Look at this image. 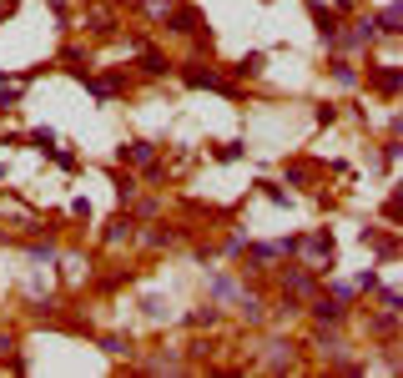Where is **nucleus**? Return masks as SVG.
I'll list each match as a JSON object with an SVG mask.
<instances>
[{
  "label": "nucleus",
  "instance_id": "obj_13",
  "mask_svg": "<svg viewBox=\"0 0 403 378\" xmlns=\"http://www.w3.org/2000/svg\"><path fill=\"white\" fill-rule=\"evenodd\" d=\"M31 257H36V262H55L61 252H55V242H36V247H31Z\"/></svg>",
  "mask_w": 403,
  "mask_h": 378
},
{
  "label": "nucleus",
  "instance_id": "obj_15",
  "mask_svg": "<svg viewBox=\"0 0 403 378\" xmlns=\"http://www.w3.org/2000/svg\"><path fill=\"white\" fill-rule=\"evenodd\" d=\"M122 237H131V217L127 222H111V232H106V242H122Z\"/></svg>",
  "mask_w": 403,
  "mask_h": 378
},
{
  "label": "nucleus",
  "instance_id": "obj_12",
  "mask_svg": "<svg viewBox=\"0 0 403 378\" xmlns=\"http://www.w3.org/2000/svg\"><path fill=\"white\" fill-rule=\"evenodd\" d=\"M232 71H237V76H257V71H262V56H257V50H252V56H242V61H237Z\"/></svg>",
  "mask_w": 403,
  "mask_h": 378
},
{
  "label": "nucleus",
  "instance_id": "obj_8",
  "mask_svg": "<svg viewBox=\"0 0 403 378\" xmlns=\"http://www.w3.org/2000/svg\"><path fill=\"white\" fill-rule=\"evenodd\" d=\"M308 247H313V257H318V262H323V257L333 262V237H328V232H313V237H308Z\"/></svg>",
  "mask_w": 403,
  "mask_h": 378
},
{
  "label": "nucleus",
  "instance_id": "obj_10",
  "mask_svg": "<svg viewBox=\"0 0 403 378\" xmlns=\"http://www.w3.org/2000/svg\"><path fill=\"white\" fill-rule=\"evenodd\" d=\"M378 31L383 36H398V6H393V0L383 6V16H378Z\"/></svg>",
  "mask_w": 403,
  "mask_h": 378
},
{
  "label": "nucleus",
  "instance_id": "obj_3",
  "mask_svg": "<svg viewBox=\"0 0 403 378\" xmlns=\"http://www.w3.org/2000/svg\"><path fill=\"white\" fill-rule=\"evenodd\" d=\"M166 26L177 31V36H202V16H197V11H177Z\"/></svg>",
  "mask_w": 403,
  "mask_h": 378
},
{
  "label": "nucleus",
  "instance_id": "obj_17",
  "mask_svg": "<svg viewBox=\"0 0 403 378\" xmlns=\"http://www.w3.org/2000/svg\"><path fill=\"white\" fill-rule=\"evenodd\" d=\"M16 101H21V91H0V112H11Z\"/></svg>",
  "mask_w": 403,
  "mask_h": 378
},
{
  "label": "nucleus",
  "instance_id": "obj_1",
  "mask_svg": "<svg viewBox=\"0 0 403 378\" xmlns=\"http://www.w3.org/2000/svg\"><path fill=\"white\" fill-rule=\"evenodd\" d=\"M187 86H207V91H222V96H237L232 86H227L212 66H202V61H192V66H187Z\"/></svg>",
  "mask_w": 403,
  "mask_h": 378
},
{
  "label": "nucleus",
  "instance_id": "obj_2",
  "mask_svg": "<svg viewBox=\"0 0 403 378\" xmlns=\"http://www.w3.org/2000/svg\"><path fill=\"white\" fill-rule=\"evenodd\" d=\"M122 161H127V167H151V161H156V146H151V141H131V146H122Z\"/></svg>",
  "mask_w": 403,
  "mask_h": 378
},
{
  "label": "nucleus",
  "instance_id": "obj_18",
  "mask_svg": "<svg viewBox=\"0 0 403 378\" xmlns=\"http://www.w3.org/2000/svg\"><path fill=\"white\" fill-rule=\"evenodd\" d=\"M50 6H55V11H61V0H50Z\"/></svg>",
  "mask_w": 403,
  "mask_h": 378
},
{
  "label": "nucleus",
  "instance_id": "obj_16",
  "mask_svg": "<svg viewBox=\"0 0 403 378\" xmlns=\"http://www.w3.org/2000/svg\"><path fill=\"white\" fill-rule=\"evenodd\" d=\"M31 141H36V146H41V151H55V136H50V131H36V136H31Z\"/></svg>",
  "mask_w": 403,
  "mask_h": 378
},
{
  "label": "nucleus",
  "instance_id": "obj_5",
  "mask_svg": "<svg viewBox=\"0 0 403 378\" xmlns=\"http://www.w3.org/2000/svg\"><path fill=\"white\" fill-rule=\"evenodd\" d=\"M313 21H318L323 40H328V45H338V16H333V11H323V6H313Z\"/></svg>",
  "mask_w": 403,
  "mask_h": 378
},
{
  "label": "nucleus",
  "instance_id": "obj_11",
  "mask_svg": "<svg viewBox=\"0 0 403 378\" xmlns=\"http://www.w3.org/2000/svg\"><path fill=\"white\" fill-rule=\"evenodd\" d=\"M333 81H338V86H358V71H353L348 61H333Z\"/></svg>",
  "mask_w": 403,
  "mask_h": 378
},
{
  "label": "nucleus",
  "instance_id": "obj_9",
  "mask_svg": "<svg viewBox=\"0 0 403 378\" xmlns=\"http://www.w3.org/2000/svg\"><path fill=\"white\" fill-rule=\"evenodd\" d=\"M141 71L146 76H161L166 71V56H161V50H141Z\"/></svg>",
  "mask_w": 403,
  "mask_h": 378
},
{
  "label": "nucleus",
  "instance_id": "obj_14",
  "mask_svg": "<svg viewBox=\"0 0 403 378\" xmlns=\"http://www.w3.org/2000/svg\"><path fill=\"white\" fill-rule=\"evenodd\" d=\"M242 156V141H227V146H217V161H237Z\"/></svg>",
  "mask_w": 403,
  "mask_h": 378
},
{
  "label": "nucleus",
  "instance_id": "obj_6",
  "mask_svg": "<svg viewBox=\"0 0 403 378\" xmlns=\"http://www.w3.org/2000/svg\"><path fill=\"white\" fill-rule=\"evenodd\" d=\"M282 293H287V298H308V293H313V278H308V273L282 278Z\"/></svg>",
  "mask_w": 403,
  "mask_h": 378
},
{
  "label": "nucleus",
  "instance_id": "obj_7",
  "mask_svg": "<svg viewBox=\"0 0 403 378\" xmlns=\"http://www.w3.org/2000/svg\"><path fill=\"white\" fill-rule=\"evenodd\" d=\"M313 313H318L323 323H338V318H343V303H338V298H318V303H313Z\"/></svg>",
  "mask_w": 403,
  "mask_h": 378
},
{
  "label": "nucleus",
  "instance_id": "obj_4",
  "mask_svg": "<svg viewBox=\"0 0 403 378\" xmlns=\"http://www.w3.org/2000/svg\"><path fill=\"white\" fill-rule=\"evenodd\" d=\"M398 81H403V76H398V66H393V61H388V66H378V71H373V86H378V91H383V96H398Z\"/></svg>",
  "mask_w": 403,
  "mask_h": 378
}]
</instances>
